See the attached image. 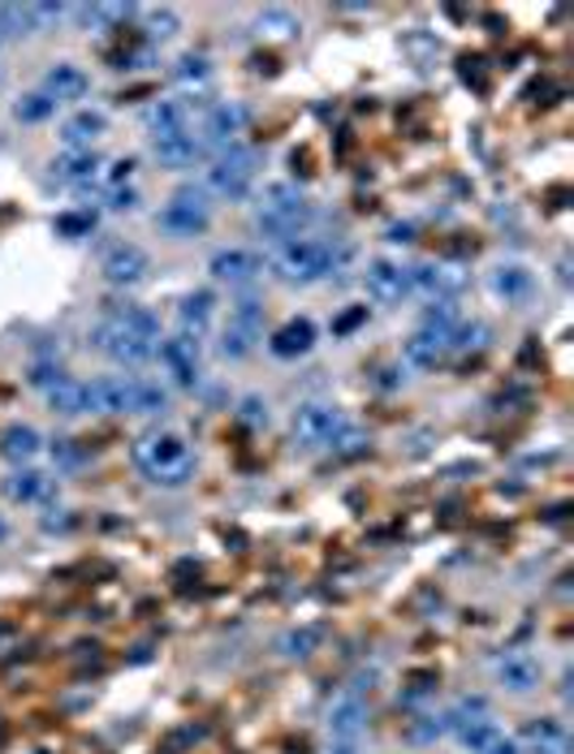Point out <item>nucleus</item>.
Masks as SVG:
<instances>
[{
	"mask_svg": "<svg viewBox=\"0 0 574 754\" xmlns=\"http://www.w3.org/2000/svg\"><path fill=\"white\" fill-rule=\"evenodd\" d=\"M40 91L61 108V103L83 100V96L91 91V78H87V69H78V65H69V61H56L53 69L44 74V87H40Z\"/></svg>",
	"mask_w": 574,
	"mask_h": 754,
	"instance_id": "6ab92c4d",
	"label": "nucleus"
},
{
	"mask_svg": "<svg viewBox=\"0 0 574 754\" xmlns=\"http://www.w3.org/2000/svg\"><path fill=\"white\" fill-rule=\"evenodd\" d=\"M208 96H173V100H160L148 112V130H152V143L164 139H177V134H199V121L208 112Z\"/></svg>",
	"mask_w": 574,
	"mask_h": 754,
	"instance_id": "6e6552de",
	"label": "nucleus"
},
{
	"mask_svg": "<svg viewBox=\"0 0 574 754\" xmlns=\"http://www.w3.org/2000/svg\"><path fill=\"white\" fill-rule=\"evenodd\" d=\"M4 35H35L31 4H0V40Z\"/></svg>",
	"mask_w": 574,
	"mask_h": 754,
	"instance_id": "4c0bfd02",
	"label": "nucleus"
},
{
	"mask_svg": "<svg viewBox=\"0 0 574 754\" xmlns=\"http://www.w3.org/2000/svg\"><path fill=\"white\" fill-rule=\"evenodd\" d=\"M87 341H91V350L105 353L108 362H117V367H143V362L156 358V346L164 337H160V319L152 310L117 306L87 332Z\"/></svg>",
	"mask_w": 574,
	"mask_h": 754,
	"instance_id": "f257e3e1",
	"label": "nucleus"
},
{
	"mask_svg": "<svg viewBox=\"0 0 574 754\" xmlns=\"http://www.w3.org/2000/svg\"><path fill=\"white\" fill-rule=\"evenodd\" d=\"M74 445H78V440H56V445H53V457H56V461H65V466L83 461V452L74 449Z\"/></svg>",
	"mask_w": 574,
	"mask_h": 754,
	"instance_id": "de8ad7c7",
	"label": "nucleus"
},
{
	"mask_svg": "<svg viewBox=\"0 0 574 754\" xmlns=\"http://www.w3.org/2000/svg\"><path fill=\"white\" fill-rule=\"evenodd\" d=\"M445 350H450V341H445V337H432V332H423V328H419L415 337L402 346V362H407L411 371H432V367L445 358Z\"/></svg>",
	"mask_w": 574,
	"mask_h": 754,
	"instance_id": "c85d7f7f",
	"label": "nucleus"
},
{
	"mask_svg": "<svg viewBox=\"0 0 574 754\" xmlns=\"http://www.w3.org/2000/svg\"><path fill=\"white\" fill-rule=\"evenodd\" d=\"M263 341V306L260 298H242L229 306V324L220 332V358L229 362H242L251 358L256 346Z\"/></svg>",
	"mask_w": 574,
	"mask_h": 754,
	"instance_id": "1a4fd4ad",
	"label": "nucleus"
},
{
	"mask_svg": "<svg viewBox=\"0 0 574 754\" xmlns=\"http://www.w3.org/2000/svg\"><path fill=\"white\" fill-rule=\"evenodd\" d=\"M130 177H134V160H112L108 168H100L96 182H105V190H126Z\"/></svg>",
	"mask_w": 574,
	"mask_h": 754,
	"instance_id": "58836bf2",
	"label": "nucleus"
},
{
	"mask_svg": "<svg viewBox=\"0 0 574 754\" xmlns=\"http://www.w3.org/2000/svg\"><path fill=\"white\" fill-rule=\"evenodd\" d=\"M61 375H65V371H61V367H56V362H35V367H31V375H26V380H31V384H35V389H44V393H48V389H53L56 380H61Z\"/></svg>",
	"mask_w": 574,
	"mask_h": 754,
	"instance_id": "37998d69",
	"label": "nucleus"
},
{
	"mask_svg": "<svg viewBox=\"0 0 574 754\" xmlns=\"http://www.w3.org/2000/svg\"><path fill=\"white\" fill-rule=\"evenodd\" d=\"M152 151H156V160L164 164V168H191V164H199V160L208 155L204 143H199V134L164 139V143H152Z\"/></svg>",
	"mask_w": 574,
	"mask_h": 754,
	"instance_id": "cd10ccee",
	"label": "nucleus"
},
{
	"mask_svg": "<svg viewBox=\"0 0 574 754\" xmlns=\"http://www.w3.org/2000/svg\"><path fill=\"white\" fill-rule=\"evenodd\" d=\"M450 729H458V742H463L470 754H484L488 746H492V742H497V733H501V729H497L488 715H475V720H454Z\"/></svg>",
	"mask_w": 574,
	"mask_h": 754,
	"instance_id": "473e14b6",
	"label": "nucleus"
},
{
	"mask_svg": "<svg viewBox=\"0 0 574 754\" xmlns=\"http://www.w3.org/2000/svg\"><path fill=\"white\" fill-rule=\"evenodd\" d=\"M208 272L212 281H220V285H251L263 272V259L256 251H247V247H229V251L212 254Z\"/></svg>",
	"mask_w": 574,
	"mask_h": 754,
	"instance_id": "f3484780",
	"label": "nucleus"
},
{
	"mask_svg": "<svg viewBox=\"0 0 574 754\" xmlns=\"http://www.w3.org/2000/svg\"><path fill=\"white\" fill-rule=\"evenodd\" d=\"M143 31H148L152 44H169V40L182 31V18H177V9H169V4L143 9Z\"/></svg>",
	"mask_w": 574,
	"mask_h": 754,
	"instance_id": "f704fd0d",
	"label": "nucleus"
},
{
	"mask_svg": "<svg viewBox=\"0 0 574 754\" xmlns=\"http://www.w3.org/2000/svg\"><path fill=\"white\" fill-rule=\"evenodd\" d=\"M359 319H367V306H359V310H350V315H342V319H337L333 328H337V332H350V328H355Z\"/></svg>",
	"mask_w": 574,
	"mask_h": 754,
	"instance_id": "3c124183",
	"label": "nucleus"
},
{
	"mask_svg": "<svg viewBox=\"0 0 574 754\" xmlns=\"http://www.w3.org/2000/svg\"><path fill=\"white\" fill-rule=\"evenodd\" d=\"M247 121H251L247 103H238V100L208 103V112H204V121H199V143H204V151L234 147V143H238V134L247 130Z\"/></svg>",
	"mask_w": 574,
	"mask_h": 754,
	"instance_id": "9b49d317",
	"label": "nucleus"
},
{
	"mask_svg": "<svg viewBox=\"0 0 574 754\" xmlns=\"http://www.w3.org/2000/svg\"><path fill=\"white\" fill-rule=\"evenodd\" d=\"M105 130H108L105 112H100V108H83V112H74V117L61 125V143H65V151H91Z\"/></svg>",
	"mask_w": 574,
	"mask_h": 754,
	"instance_id": "412c9836",
	"label": "nucleus"
},
{
	"mask_svg": "<svg viewBox=\"0 0 574 754\" xmlns=\"http://www.w3.org/2000/svg\"><path fill=\"white\" fill-rule=\"evenodd\" d=\"M48 405H53V414H61V418H78V414H87V384H83V380L61 375L53 389H48Z\"/></svg>",
	"mask_w": 574,
	"mask_h": 754,
	"instance_id": "c756f323",
	"label": "nucleus"
},
{
	"mask_svg": "<svg viewBox=\"0 0 574 754\" xmlns=\"http://www.w3.org/2000/svg\"><path fill=\"white\" fill-rule=\"evenodd\" d=\"M484 754H522V746H519V737H510V733H497V742L488 746Z\"/></svg>",
	"mask_w": 574,
	"mask_h": 754,
	"instance_id": "09e8293b",
	"label": "nucleus"
},
{
	"mask_svg": "<svg viewBox=\"0 0 574 754\" xmlns=\"http://www.w3.org/2000/svg\"><path fill=\"white\" fill-rule=\"evenodd\" d=\"M156 358L164 362V371L173 375L177 389H195L199 384V341L191 337H169L156 346Z\"/></svg>",
	"mask_w": 574,
	"mask_h": 754,
	"instance_id": "4468645a",
	"label": "nucleus"
},
{
	"mask_svg": "<svg viewBox=\"0 0 574 754\" xmlns=\"http://www.w3.org/2000/svg\"><path fill=\"white\" fill-rule=\"evenodd\" d=\"M134 203H139L134 186H126V190H108V207H112V211H130Z\"/></svg>",
	"mask_w": 574,
	"mask_h": 754,
	"instance_id": "49530a36",
	"label": "nucleus"
},
{
	"mask_svg": "<svg viewBox=\"0 0 574 754\" xmlns=\"http://www.w3.org/2000/svg\"><path fill=\"white\" fill-rule=\"evenodd\" d=\"M56 112V103L44 96V91H31V96H22V100L13 103V117L22 121V125H40V121H48Z\"/></svg>",
	"mask_w": 574,
	"mask_h": 754,
	"instance_id": "e433bc0d",
	"label": "nucleus"
},
{
	"mask_svg": "<svg viewBox=\"0 0 574 754\" xmlns=\"http://www.w3.org/2000/svg\"><path fill=\"white\" fill-rule=\"evenodd\" d=\"M256 173H260V155H256V147H225L212 155V164L204 168V190H208V199H225V203H238L251 195V186H256Z\"/></svg>",
	"mask_w": 574,
	"mask_h": 754,
	"instance_id": "423d86ee",
	"label": "nucleus"
},
{
	"mask_svg": "<svg viewBox=\"0 0 574 754\" xmlns=\"http://www.w3.org/2000/svg\"><path fill=\"white\" fill-rule=\"evenodd\" d=\"M315 220V207L307 203V195L294 186V182H272L263 190L260 211H256V229L263 238H272L277 247L281 242H294V238H307Z\"/></svg>",
	"mask_w": 574,
	"mask_h": 754,
	"instance_id": "20e7f679",
	"label": "nucleus"
},
{
	"mask_svg": "<svg viewBox=\"0 0 574 754\" xmlns=\"http://www.w3.org/2000/svg\"><path fill=\"white\" fill-rule=\"evenodd\" d=\"M312 346H315L312 319H290V324H281V328L268 337L272 358H303V353H312Z\"/></svg>",
	"mask_w": 574,
	"mask_h": 754,
	"instance_id": "a878e982",
	"label": "nucleus"
},
{
	"mask_svg": "<svg viewBox=\"0 0 574 754\" xmlns=\"http://www.w3.org/2000/svg\"><path fill=\"white\" fill-rule=\"evenodd\" d=\"M40 449H44V440H40V431H35V427L13 423V427H4V431H0V457H4V461H13V466H31V461L40 457Z\"/></svg>",
	"mask_w": 574,
	"mask_h": 754,
	"instance_id": "bb28decb",
	"label": "nucleus"
},
{
	"mask_svg": "<svg viewBox=\"0 0 574 754\" xmlns=\"http://www.w3.org/2000/svg\"><path fill=\"white\" fill-rule=\"evenodd\" d=\"M389 242H398V247L415 242V225H393V229H389Z\"/></svg>",
	"mask_w": 574,
	"mask_h": 754,
	"instance_id": "8fccbe9b",
	"label": "nucleus"
},
{
	"mask_svg": "<svg viewBox=\"0 0 574 754\" xmlns=\"http://www.w3.org/2000/svg\"><path fill=\"white\" fill-rule=\"evenodd\" d=\"M364 449H367V436L359 427H346V431L333 440V452H337V457H355V452H364Z\"/></svg>",
	"mask_w": 574,
	"mask_h": 754,
	"instance_id": "a19ab883",
	"label": "nucleus"
},
{
	"mask_svg": "<svg viewBox=\"0 0 574 754\" xmlns=\"http://www.w3.org/2000/svg\"><path fill=\"white\" fill-rule=\"evenodd\" d=\"M492 294L506 302V306H522V302L535 294V276L522 267V263H497L492 276H488Z\"/></svg>",
	"mask_w": 574,
	"mask_h": 754,
	"instance_id": "aec40b11",
	"label": "nucleus"
},
{
	"mask_svg": "<svg viewBox=\"0 0 574 754\" xmlns=\"http://www.w3.org/2000/svg\"><path fill=\"white\" fill-rule=\"evenodd\" d=\"M488 341H492V328H488V324H458V332L450 337V350L479 353V350H488Z\"/></svg>",
	"mask_w": 574,
	"mask_h": 754,
	"instance_id": "c9c22d12",
	"label": "nucleus"
},
{
	"mask_svg": "<svg viewBox=\"0 0 574 754\" xmlns=\"http://www.w3.org/2000/svg\"><path fill=\"white\" fill-rule=\"evenodd\" d=\"M160 233H169L173 242H191L199 233H208L212 225V199L204 186H182L173 199L160 207L156 216Z\"/></svg>",
	"mask_w": 574,
	"mask_h": 754,
	"instance_id": "0eeeda50",
	"label": "nucleus"
},
{
	"mask_svg": "<svg viewBox=\"0 0 574 754\" xmlns=\"http://www.w3.org/2000/svg\"><path fill=\"white\" fill-rule=\"evenodd\" d=\"M212 310H216L212 289H195V294H186L182 306H177V324H182V332H177V337L204 341V332L212 328Z\"/></svg>",
	"mask_w": 574,
	"mask_h": 754,
	"instance_id": "5701e85b",
	"label": "nucleus"
},
{
	"mask_svg": "<svg viewBox=\"0 0 574 754\" xmlns=\"http://www.w3.org/2000/svg\"><path fill=\"white\" fill-rule=\"evenodd\" d=\"M4 539H9V522L0 517V544H4Z\"/></svg>",
	"mask_w": 574,
	"mask_h": 754,
	"instance_id": "603ef678",
	"label": "nucleus"
},
{
	"mask_svg": "<svg viewBox=\"0 0 574 754\" xmlns=\"http://www.w3.org/2000/svg\"><path fill=\"white\" fill-rule=\"evenodd\" d=\"M407 276H411V294H427L432 302H454L467 289V272L450 263H415L407 267Z\"/></svg>",
	"mask_w": 574,
	"mask_h": 754,
	"instance_id": "ddd939ff",
	"label": "nucleus"
},
{
	"mask_svg": "<svg viewBox=\"0 0 574 754\" xmlns=\"http://www.w3.org/2000/svg\"><path fill=\"white\" fill-rule=\"evenodd\" d=\"M346 427H350V418L328 402L299 405V409H294V423H290L294 440H299V445H307V449H333V440H337Z\"/></svg>",
	"mask_w": 574,
	"mask_h": 754,
	"instance_id": "9d476101",
	"label": "nucleus"
},
{
	"mask_svg": "<svg viewBox=\"0 0 574 754\" xmlns=\"http://www.w3.org/2000/svg\"><path fill=\"white\" fill-rule=\"evenodd\" d=\"M522 754H571V733L557 720H531L519 737Z\"/></svg>",
	"mask_w": 574,
	"mask_h": 754,
	"instance_id": "4be33fe9",
	"label": "nucleus"
},
{
	"mask_svg": "<svg viewBox=\"0 0 574 754\" xmlns=\"http://www.w3.org/2000/svg\"><path fill=\"white\" fill-rule=\"evenodd\" d=\"M367 729V703L359 690H346L337 703L328 707V737L337 746H355L359 733Z\"/></svg>",
	"mask_w": 574,
	"mask_h": 754,
	"instance_id": "2eb2a0df",
	"label": "nucleus"
},
{
	"mask_svg": "<svg viewBox=\"0 0 574 754\" xmlns=\"http://www.w3.org/2000/svg\"><path fill=\"white\" fill-rule=\"evenodd\" d=\"M169 393L152 380L105 375L87 384V414H164Z\"/></svg>",
	"mask_w": 574,
	"mask_h": 754,
	"instance_id": "39448f33",
	"label": "nucleus"
},
{
	"mask_svg": "<svg viewBox=\"0 0 574 754\" xmlns=\"http://www.w3.org/2000/svg\"><path fill=\"white\" fill-rule=\"evenodd\" d=\"M100 272H105V281L112 289H134V285L148 281L152 259H148L143 247H134V242H117V247H108L105 259H100Z\"/></svg>",
	"mask_w": 574,
	"mask_h": 754,
	"instance_id": "f8f14e48",
	"label": "nucleus"
},
{
	"mask_svg": "<svg viewBox=\"0 0 574 754\" xmlns=\"http://www.w3.org/2000/svg\"><path fill=\"white\" fill-rule=\"evenodd\" d=\"M0 492H4L13 504H35L53 492V479H48L44 470H35V466H18V470L0 483Z\"/></svg>",
	"mask_w": 574,
	"mask_h": 754,
	"instance_id": "393cba45",
	"label": "nucleus"
},
{
	"mask_svg": "<svg viewBox=\"0 0 574 754\" xmlns=\"http://www.w3.org/2000/svg\"><path fill=\"white\" fill-rule=\"evenodd\" d=\"M96 229V220L83 211V216H56L53 220V233H61V238H87Z\"/></svg>",
	"mask_w": 574,
	"mask_h": 754,
	"instance_id": "ea45409f",
	"label": "nucleus"
},
{
	"mask_svg": "<svg viewBox=\"0 0 574 754\" xmlns=\"http://www.w3.org/2000/svg\"><path fill=\"white\" fill-rule=\"evenodd\" d=\"M100 155L96 151H65V155H56L53 160V182H61V186H87V182H96L100 177Z\"/></svg>",
	"mask_w": 574,
	"mask_h": 754,
	"instance_id": "b1692460",
	"label": "nucleus"
},
{
	"mask_svg": "<svg viewBox=\"0 0 574 754\" xmlns=\"http://www.w3.org/2000/svg\"><path fill=\"white\" fill-rule=\"evenodd\" d=\"M324 625H299V630H290V634H281V643H277V652H281V659H312L320 647H324Z\"/></svg>",
	"mask_w": 574,
	"mask_h": 754,
	"instance_id": "7c9ffc66",
	"label": "nucleus"
},
{
	"mask_svg": "<svg viewBox=\"0 0 574 754\" xmlns=\"http://www.w3.org/2000/svg\"><path fill=\"white\" fill-rule=\"evenodd\" d=\"M173 78L186 87V96H191V87H195V96H204V87L212 83V65L208 56H195V52H186L177 65H173Z\"/></svg>",
	"mask_w": 574,
	"mask_h": 754,
	"instance_id": "72a5a7b5",
	"label": "nucleus"
},
{
	"mask_svg": "<svg viewBox=\"0 0 574 754\" xmlns=\"http://www.w3.org/2000/svg\"><path fill=\"white\" fill-rule=\"evenodd\" d=\"M260 26H272V35H294V31H299V26H294L285 13H263Z\"/></svg>",
	"mask_w": 574,
	"mask_h": 754,
	"instance_id": "a18cd8bd",
	"label": "nucleus"
},
{
	"mask_svg": "<svg viewBox=\"0 0 574 754\" xmlns=\"http://www.w3.org/2000/svg\"><path fill=\"white\" fill-rule=\"evenodd\" d=\"M458 324H463L458 302H432V306L419 315V328H423V332H432V337H445V341L458 332Z\"/></svg>",
	"mask_w": 574,
	"mask_h": 754,
	"instance_id": "2f4dec72",
	"label": "nucleus"
},
{
	"mask_svg": "<svg viewBox=\"0 0 574 754\" xmlns=\"http://www.w3.org/2000/svg\"><path fill=\"white\" fill-rule=\"evenodd\" d=\"M238 418H242L247 427H263V423H268V402H260V397H242Z\"/></svg>",
	"mask_w": 574,
	"mask_h": 754,
	"instance_id": "79ce46f5",
	"label": "nucleus"
},
{
	"mask_svg": "<svg viewBox=\"0 0 574 754\" xmlns=\"http://www.w3.org/2000/svg\"><path fill=\"white\" fill-rule=\"evenodd\" d=\"M367 298L380 302V306H398V302L411 294V276H407V267H398V263H389V259H376V263H367Z\"/></svg>",
	"mask_w": 574,
	"mask_h": 754,
	"instance_id": "dca6fc26",
	"label": "nucleus"
},
{
	"mask_svg": "<svg viewBox=\"0 0 574 754\" xmlns=\"http://www.w3.org/2000/svg\"><path fill=\"white\" fill-rule=\"evenodd\" d=\"M350 259H355V247L342 238H294V242L272 247L268 267L285 285H315V281L342 272Z\"/></svg>",
	"mask_w": 574,
	"mask_h": 754,
	"instance_id": "f03ea898",
	"label": "nucleus"
},
{
	"mask_svg": "<svg viewBox=\"0 0 574 754\" xmlns=\"http://www.w3.org/2000/svg\"><path fill=\"white\" fill-rule=\"evenodd\" d=\"M497 681L510 690V695H531V690H540V681H544V668H540V659L527 652H510L497 659Z\"/></svg>",
	"mask_w": 574,
	"mask_h": 754,
	"instance_id": "a211bd4d",
	"label": "nucleus"
},
{
	"mask_svg": "<svg viewBox=\"0 0 574 754\" xmlns=\"http://www.w3.org/2000/svg\"><path fill=\"white\" fill-rule=\"evenodd\" d=\"M134 466L148 483L156 488H186L191 474H195V449L186 445L182 431H169V427H156L148 436H139L134 445Z\"/></svg>",
	"mask_w": 574,
	"mask_h": 754,
	"instance_id": "7ed1b4c3",
	"label": "nucleus"
},
{
	"mask_svg": "<svg viewBox=\"0 0 574 754\" xmlns=\"http://www.w3.org/2000/svg\"><path fill=\"white\" fill-rule=\"evenodd\" d=\"M445 729H450V720H445V715H441V720H436V715H423L415 729H411V737H415V742H432V737H441Z\"/></svg>",
	"mask_w": 574,
	"mask_h": 754,
	"instance_id": "c03bdc74",
	"label": "nucleus"
}]
</instances>
